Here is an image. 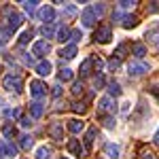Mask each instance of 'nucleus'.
Here are the masks:
<instances>
[{
    "instance_id": "7c9ffc66",
    "label": "nucleus",
    "mask_w": 159,
    "mask_h": 159,
    "mask_svg": "<svg viewBox=\"0 0 159 159\" xmlns=\"http://www.w3.org/2000/svg\"><path fill=\"white\" fill-rule=\"evenodd\" d=\"M91 64H93L96 72H100V70L104 68V61H102V57H98V55H91Z\"/></svg>"
},
{
    "instance_id": "f03ea898",
    "label": "nucleus",
    "mask_w": 159,
    "mask_h": 159,
    "mask_svg": "<svg viewBox=\"0 0 159 159\" xmlns=\"http://www.w3.org/2000/svg\"><path fill=\"white\" fill-rule=\"evenodd\" d=\"M30 96L38 102L40 98L47 96V85H45L43 81H38V79H36V81H30Z\"/></svg>"
},
{
    "instance_id": "f257e3e1",
    "label": "nucleus",
    "mask_w": 159,
    "mask_h": 159,
    "mask_svg": "<svg viewBox=\"0 0 159 159\" xmlns=\"http://www.w3.org/2000/svg\"><path fill=\"white\" fill-rule=\"evenodd\" d=\"M2 85L4 89H9V91H15V93H19L21 89H24V81H21V76L19 74H7L4 76V81H2Z\"/></svg>"
},
{
    "instance_id": "cd10ccee",
    "label": "nucleus",
    "mask_w": 159,
    "mask_h": 159,
    "mask_svg": "<svg viewBox=\"0 0 159 159\" xmlns=\"http://www.w3.org/2000/svg\"><path fill=\"white\" fill-rule=\"evenodd\" d=\"M53 32H55V25H53V24H47V25H43V28H40V34H43V36H47V38L53 36Z\"/></svg>"
},
{
    "instance_id": "ea45409f",
    "label": "nucleus",
    "mask_w": 159,
    "mask_h": 159,
    "mask_svg": "<svg viewBox=\"0 0 159 159\" xmlns=\"http://www.w3.org/2000/svg\"><path fill=\"white\" fill-rule=\"evenodd\" d=\"M91 7H93V11H96V15H104V4H102V2H98V4H91Z\"/></svg>"
},
{
    "instance_id": "37998d69",
    "label": "nucleus",
    "mask_w": 159,
    "mask_h": 159,
    "mask_svg": "<svg viewBox=\"0 0 159 159\" xmlns=\"http://www.w3.org/2000/svg\"><path fill=\"white\" fill-rule=\"evenodd\" d=\"M4 115H7V117H19V110H17V108H7V110H4Z\"/></svg>"
},
{
    "instance_id": "a19ab883",
    "label": "nucleus",
    "mask_w": 159,
    "mask_h": 159,
    "mask_svg": "<svg viewBox=\"0 0 159 159\" xmlns=\"http://www.w3.org/2000/svg\"><path fill=\"white\" fill-rule=\"evenodd\" d=\"M64 11H66V15H74L76 13V7L74 4H64Z\"/></svg>"
},
{
    "instance_id": "a18cd8bd",
    "label": "nucleus",
    "mask_w": 159,
    "mask_h": 159,
    "mask_svg": "<svg viewBox=\"0 0 159 159\" xmlns=\"http://www.w3.org/2000/svg\"><path fill=\"white\" fill-rule=\"evenodd\" d=\"M104 127H108V129H112V127H115V119H110V117H106V119H104Z\"/></svg>"
},
{
    "instance_id": "c85d7f7f",
    "label": "nucleus",
    "mask_w": 159,
    "mask_h": 159,
    "mask_svg": "<svg viewBox=\"0 0 159 159\" xmlns=\"http://www.w3.org/2000/svg\"><path fill=\"white\" fill-rule=\"evenodd\" d=\"M21 4H24V9H25V13H30V15H34V13H36V0H30V2H21Z\"/></svg>"
},
{
    "instance_id": "603ef678",
    "label": "nucleus",
    "mask_w": 159,
    "mask_h": 159,
    "mask_svg": "<svg viewBox=\"0 0 159 159\" xmlns=\"http://www.w3.org/2000/svg\"><path fill=\"white\" fill-rule=\"evenodd\" d=\"M0 104H2V100H0Z\"/></svg>"
},
{
    "instance_id": "b1692460",
    "label": "nucleus",
    "mask_w": 159,
    "mask_h": 159,
    "mask_svg": "<svg viewBox=\"0 0 159 159\" xmlns=\"http://www.w3.org/2000/svg\"><path fill=\"white\" fill-rule=\"evenodd\" d=\"M57 40H60V43H68V40H70V30H68V28H60V30H57Z\"/></svg>"
},
{
    "instance_id": "0eeeda50",
    "label": "nucleus",
    "mask_w": 159,
    "mask_h": 159,
    "mask_svg": "<svg viewBox=\"0 0 159 159\" xmlns=\"http://www.w3.org/2000/svg\"><path fill=\"white\" fill-rule=\"evenodd\" d=\"M110 36H112V34H110V25L108 24H102L98 28V32H96V40H98V43H108Z\"/></svg>"
},
{
    "instance_id": "2eb2a0df",
    "label": "nucleus",
    "mask_w": 159,
    "mask_h": 159,
    "mask_svg": "<svg viewBox=\"0 0 159 159\" xmlns=\"http://www.w3.org/2000/svg\"><path fill=\"white\" fill-rule=\"evenodd\" d=\"M93 140H96V127H89L87 134H85V153H87V151H91Z\"/></svg>"
},
{
    "instance_id": "f8f14e48",
    "label": "nucleus",
    "mask_w": 159,
    "mask_h": 159,
    "mask_svg": "<svg viewBox=\"0 0 159 159\" xmlns=\"http://www.w3.org/2000/svg\"><path fill=\"white\" fill-rule=\"evenodd\" d=\"M51 70H53V66H51L49 60H40L36 64V74H38V76H49Z\"/></svg>"
},
{
    "instance_id": "72a5a7b5",
    "label": "nucleus",
    "mask_w": 159,
    "mask_h": 159,
    "mask_svg": "<svg viewBox=\"0 0 159 159\" xmlns=\"http://www.w3.org/2000/svg\"><path fill=\"white\" fill-rule=\"evenodd\" d=\"M136 4H138V2H134V0H132V2H129V0H123V2H119V9H121V11H129V9H134Z\"/></svg>"
},
{
    "instance_id": "20e7f679",
    "label": "nucleus",
    "mask_w": 159,
    "mask_h": 159,
    "mask_svg": "<svg viewBox=\"0 0 159 159\" xmlns=\"http://www.w3.org/2000/svg\"><path fill=\"white\" fill-rule=\"evenodd\" d=\"M49 51H51V45L47 40H36L32 45V55H36V57H45Z\"/></svg>"
},
{
    "instance_id": "5701e85b",
    "label": "nucleus",
    "mask_w": 159,
    "mask_h": 159,
    "mask_svg": "<svg viewBox=\"0 0 159 159\" xmlns=\"http://www.w3.org/2000/svg\"><path fill=\"white\" fill-rule=\"evenodd\" d=\"M19 147L24 148V151L32 148V147H34V138H32V136H21V142H19Z\"/></svg>"
},
{
    "instance_id": "49530a36",
    "label": "nucleus",
    "mask_w": 159,
    "mask_h": 159,
    "mask_svg": "<svg viewBox=\"0 0 159 159\" xmlns=\"http://www.w3.org/2000/svg\"><path fill=\"white\" fill-rule=\"evenodd\" d=\"M148 13H159V2H151V7H148Z\"/></svg>"
},
{
    "instance_id": "2f4dec72",
    "label": "nucleus",
    "mask_w": 159,
    "mask_h": 159,
    "mask_svg": "<svg viewBox=\"0 0 159 159\" xmlns=\"http://www.w3.org/2000/svg\"><path fill=\"white\" fill-rule=\"evenodd\" d=\"M49 148L47 147H40V148H36V159H49Z\"/></svg>"
},
{
    "instance_id": "dca6fc26",
    "label": "nucleus",
    "mask_w": 159,
    "mask_h": 159,
    "mask_svg": "<svg viewBox=\"0 0 159 159\" xmlns=\"http://www.w3.org/2000/svg\"><path fill=\"white\" fill-rule=\"evenodd\" d=\"M104 151H106V155H108L110 159H117L119 155H121V148H119V144H112V142H108V144L104 147Z\"/></svg>"
},
{
    "instance_id": "473e14b6",
    "label": "nucleus",
    "mask_w": 159,
    "mask_h": 159,
    "mask_svg": "<svg viewBox=\"0 0 159 159\" xmlns=\"http://www.w3.org/2000/svg\"><path fill=\"white\" fill-rule=\"evenodd\" d=\"M125 51H127V45H125V43H121V45L117 47V51H115L117 60H123V57H125Z\"/></svg>"
},
{
    "instance_id": "f3484780",
    "label": "nucleus",
    "mask_w": 159,
    "mask_h": 159,
    "mask_svg": "<svg viewBox=\"0 0 159 159\" xmlns=\"http://www.w3.org/2000/svg\"><path fill=\"white\" fill-rule=\"evenodd\" d=\"M83 127H85V123L81 121V119H70V121H68V129H70L72 134H79V132H83Z\"/></svg>"
},
{
    "instance_id": "ddd939ff",
    "label": "nucleus",
    "mask_w": 159,
    "mask_h": 159,
    "mask_svg": "<svg viewBox=\"0 0 159 159\" xmlns=\"http://www.w3.org/2000/svg\"><path fill=\"white\" fill-rule=\"evenodd\" d=\"M147 40L153 43V45H159V24H155L153 28L147 30Z\"/></svg>"
},
{
    "instance_id": "c9c22d12",
    "label": "nucleus",
    "mask_w": 159,
    "mask_h": 159,
    "mask_svg": "<svg viewBox=\"0 0 159 159\" xmlns=\"http://www.w3.org/2000/svg\"><path fill=\"white\" fill-rule=\"evenodd\" d=\"M83 91H85L83 83H74V85H72V93H74V96H83Z\"/></svg>"
},
{
    "instance_id": "6ab92c4d",
    "label": "nucleus",
    "mask_w": 159,
    "mask_h": 159,
    "mask_svg": "<svg viewBox=\"0 0 159 159\" xmlns=\"http://www.w3.org/2000/svg\"><path fill=\"white\" fill-rule=\"evenodd\" d=\"M43 104H40V102H32V104H30V115H32V117H34V119H38V117H43Z\"/></svg>"
},
{
    "instance_id": "aec40b11",
    "label": "nucleus",
    "mask_w": 159,
    "mask_h": 159,
    "mask_svg": "<svg viewBox=\"0 0 159 159\" xmlns=\"http://www.w3.org/2000/svg\"><path fill=\"white\" fill-rule=\"evenodd\" d=\"M121 25L127 28V30H129V28H136V25H138V17H136V15H125L123 21H121Z\"/></svg>"
},
{
    "instance_id": "79ce46f5",
    "label": "nucleus",
    "mask_w": 159,
    "mask_h": 159,
    "mask_svg": "<svg viewBox=\"0 0 159 159\" xmlns=\"http://www.w3.org/2000/svg\"><path fill=\"white\" fill-rule=\"evenodd\" d=\"M93 87H96V89L104 87V76H96V79H93Z\"/></svg>"
},
{
    "instance_id": "9d476101",
    "label": "nucleus",
    "mask_w": 159,
    "mask_h": 159,
    "mask_svg": "<svg viewBox=\"0 0 159 159\" xmlns=\"http://www.w3.org/2000/svg\"><path fill=\"white\" fill-rule=\"evenodd\" d=\"M66 148H68V151L72 153L74 157H85V148L81 147V142H79V140H68Z\"/></svg>"
},
{
    "instance_id": "bb28decb",
    "label": "nucleus",
    "mask_w": 159,
    "mask_h": 159,
    "mask_svg": "<svg viewBox=\"0 0 159 159\" xmlns=\"http://www.w3.org/2000/svg\"><path fill=\"white\" fill-rule=\"evenodd\" d=\"M72 70L70 68H61V72H60V81H64V83H68V81H72Z\"/></svg>"
},
{
    "instance_id": "c03bdc74",
    "label": "nucleus",
    "mask_w": 159,
    "mask_h": 159,
    "mask_svg": "<svg viewBox=\"0 0 159 159\" xmlns=\"http://www.w3.org/2000/svg\"><path fill=\"white\" fill-rule=\"evenodd\" d=\"M19 123H21V127H30V125H32V119H30V117H21Z\"/></svg>"
},
{
    "instance_id": "3c124183",
    "label": "nucleus",
    "mask_w": 159,
    "mask_h": 159,
    "mask_svg": "<svg viewBox=\"0 0 159 159\" xmlns=\"http://www.w3.org/2000/svg\"><path fill=\"white\" fill-rule=\"evenodd\" d=\"M153 140H155V144H159V129H157V134H155V138H153Z\"/></svg>"
},
{
    "instance_id": "8fccbe9b",
    "label": "nucleus",
    "mask_w": 159,
    "mask_h": 159,
    "mask_svg": "<svg viewBox=\"0 0 159 159\" xmlns=\"http://www.w3.org/2000/svg\"><path fill=\"white\" fill-rule=\"evenodd\" d=\"M129 106H132V104H129V102H125V104H123V108H121V112H127V110H129Z\"/></svg>"
},
{
    "instance_id": "a878e982",
    "label": "nucleus",
    "mask_w": 159,
    "mask_h": 159,
    "mask_svg": "<svg viewBox=\"0 0 159 159\" xmlns=\"http://www.w3.org/2000/svg\"><path fill=\"white\" fill-rule=\"evenodd\" d=\"M91 66H93V64H91V57H87V60L81 64V70H79V72H81V76H87V74H89V70H91Z\"/></svg>"
},
{
    "instance_id": "4c0bfd02",
    "label": "nucleus",
    "mask_w": 159,
    "mask_h": 159,
    "mask_svg": "<svg viewBox=\"0 0 159 159\" xmlns=\"http://www.w3.org/2000/svg\"><path fill=\"white\" fill-rule=\"evenodd\" d=\"M72 110H74V112H85L87 106L83 104V102H72Z\"/></svg>"
},
{
    "instance_id": "9b49d317",
    "label": "nucleus",
    "mask_w": 159,
    "mask_h": 159,
    "mask_svg": "<svg viewBox=\"0 0 159 159\" xmlns=\"http://www.w3.org/2000/svg\"><path fill=\"white\" fill-rule=\"evenodd\" d=\"M47 134H49L53 140H64V127H61V123H51Z\"/></svg>"
},
{
    "instance_id": "4468645a",
    "label": "nucleus",
    "mask_w": 159,
    "mask_h": 159,
    "mask_svg": "<svg viewBox=\"0 0 159 159\" xmlns=\"http://www.w3.org/2000/svg\"><path fill=\"white\" fill-rule=\"evenodd\" d=\"M38 17H40L43 21H53V19H55V11H53V7H43L40 13H38Z\"/></svg>"
},
{
    "instance_id": "f704fd0d",
    "label": "nucleus",
    "mask_w": 159,
    "mask_h": 159,
    "mask_svg": "<svg viewBox=\"0 0 159 159\" xmlns=\"http://www.w3.org/2000/svg\"><path fill=\"white\" fill-rule=\"evenodd\" d=\"M140 159H155V155H153V151L147 147H142L140 148Z\"/></svg>"
},
{
    "instance_id": "412c9836",
    "label": "nucleus",
    "mask_w": 159,
    "mask_h": 159,
    "mask_svg": "<svg viewBox=\"0 0 159 159\" xmlns=\"http://www.w3.org/2000/svg\"><path fill=\"white\" fill-rule=\"evenodd\" d=\"M108 96L110 98H112V96H121V87H119L117 81H110L108 83Z\"/></svg>"
},
{
    "instance_id": "423d86ee",
    "label": "nucleus",
    "mask_w": 159,
    "mask_h": 159,
    "mask_svg": "<svg viewBox=\"0 0 159 159\" xmlns=\"http://www.w3.org/2000/svg\"><path fill=\"white\" fill-rule=\"evenodd\" d=\"M0 157H9V159L17 157V148L7 140H0Z\"/></svg>"
},
{
    "instance_id": "c756f323",
    "label": "nucleus",
    "mask_w": 159,
    "mask_h": 159,
    "mask_svg": "<svg viewBox=\"0 0 159 159\" xmlns=\"http://www.w3.org/2000/svg\"><path fill=\"white\" fill-rule=\"evenodd\" d=\"M9 36H11V32L7 28H0V47H4L9 43Z\"/></svg>"
},
{
    "instance_id": "1a4fd4ad",
    "label": "nucleus",
    "mask_w": 159,
    "mask_h": 159,
    "mask_svg": "<svg viewBox=\"0 0 159 159\" xmlns=\"http://www.w3.org/2000/svg\"><path fill=\"white\" fill-rule=\"evenodd\" d=\"M24 24V17H21V15H19V13H11V15H9V24H7V30H9V32H15V30H17V28H19V25Z\"/></svg>"
},
{
    "instance_id": "7ed1b4c3",
    "label": "nucleus",
    "mask_w": 159,
    "mask_h": 159,
    "mask_svg": "<svg viewBox=\"0 0 159 159\" xmlns=\"http://www.w3.org/2000/svg\"><path fill=\"white\" fill-rule=\"evenodd\" d=\"M148 70H151V66H148L147 61H140V60L132 61V64L127 66V72H129V76H142V74L148 72Z\"/></svg>"
},
{
    "instance_id": "de8ad7c7",
    "label": "nucleus",
    "mask_w": 159,
    "mask_h": 159,
    "mask_svg": "<svg viewBox=\"0 0 159 159\" xmlns=\"http://www.w3.org/2000/svg\"><path fill=\"white\" fill-rule=\"evenodd\" d=\"M108 68H110V70H117V68H119V60H112L108 64Z\"/></svg>"
},
{
    "instance_id": "393cba45",
    "label": "nucleus",
    "mask_w": 159,
    "mask_h": 159,
    "mask_svg": "<svg viewBox=\"0 0 159 159\" xmlns=\"http://www.w3.org/2000/svg\"><path fill=\"white\" fill-rule=\"evenodd\" d=\"M132 51H134L136 57H142V55L147 53V47H144L142 43H134V45H132Z\"/></svg>"
},
{
    "instance_id": "58836bf2",
    "label": "nucleus",
    "mask_w": 159,
    "mask_h": 159,
    "mask_svg": "<svg viewBox=\"0 0 159 159\" xmlns=\"http://www.w3.org/2000/svg\"><path fill=\"white\" fill-rule=\"evenodd\" d=\"M81 38H83L81 30H70V40H81Z\"/></svg>"
},
{
    "instance_id": "09e8293b",
    "label": "nucleus",
    "mask_w": 159,
    "mask_h": 159,
    "mask_svg": "<svg viewBox=\"0 0 159 159\" xmlns=\"http://www.w3.org/2000/svg\"><path fill=\"white\" fill-rule=\"evenodd\" d=\"M53 96H55V98H60V96H61V87H60V85L53 87Z\"/></svg>"
},
{
    "instance_id": "a211bd4d",
    "label": "nucleus",
    "mask_w": 159,
    "mask_h": 159,
    "mask_svg": "<svg viewBox=\"0 0 159 159\" xmlns=\"http://www.w3.org/2000/svg\"><path fill=\"white\" fill-rule=\"evenodd\" d=\"M60 55L66 57V60H72L74 55H76V45H66V47L60 51Z\"/></svg>"
},
{
    "instance_id": "39448f33",
    "label": "nucleus",
    "mask_w": 159,
    "mask_h": 159,
    "mask_svg": "<svg viewBox=\"0 0 159 159\" xmlns=\"http://www.w3.org/2000/svg\"><path fill=\"white\" fill-rule=\"evenodd\" d=\"M96 19H98V15H96V11H93V7L89 4L85 11H83V15H81V21H83V25H85V28H89V25L96 24Z\"/></svg>"
},
{
    "instance_id": "4be33fe9",
    "label": "nucleus",
    "mask_w": 159,
    "mask_h": 159,
    "mask_svg": "<svg viewBox=\"0 0 159 159\" xmlns=\"http://www.w3.org/2000/svg\"><path fill=\"white\" fill-rule=\"evenodd\" d=\"M2 134H4V138H15L17 136V129L13 127L11 123H7V125H2Z\"/></svg>"
},
{
    "instance_id": "6e6552de",
    "label": "nucleus",
    "mask_w": 159,
    "mask_h": 159,
    "mask_svg": "<svg viewBox=\"0 0 159 159\" xmlns=\"http://www.w3.org/2000/svg\"><path fill=\"white\" fill-rule=\"evenodd\" d=\"M98 108L102 110V112H115V110H117V104H115V100L110 98V96H106V98H102L98 102Z\"/></svg>"
},
{
    "instance_id": "e433bc0d",
    "label": "nucleus",
    "mask_w": 159,
    "mask_h": 159,
    "mask_svg": "<svg viewBox=\"0 0 159 159\" xmlns=\"http://www.w3.org/2000/svg\"><path fill=\"white\" fill-rule=\"evenodd\" d=\"M30 38H32V32H21V36H19V45H25V43H30Z\"/></svg>"
}]
</instances>
